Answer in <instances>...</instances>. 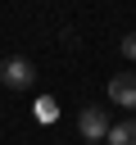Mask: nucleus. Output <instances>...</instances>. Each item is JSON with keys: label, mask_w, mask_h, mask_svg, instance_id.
I'll use <instances>...</instances> for the list:
<instances>
[{"label": "nucleus", "mask_w": 136, "mask_h": 145, "mask_svg": "<svg viewBox=\"0 0 136 145\" xmlns=\"http://www.w3.org/2000/svg\"><path fill=\"white\" fill-rule=\"evenodd\" d=\"M0 82H5L9 91H27V86H36V68H32V59H23V54L0 59Z\"/></svg>", "instance_id": "f257e3e1"}, {"label": "nucleus", "mask_w": 136, "mask_h": 145, "mask_svg": "<svg viewBox=\"0 0 136 145\" xmlns=\"http://www.w3.org/2000/svg\"><path fill=\"white\" fill-rule=\"evenodd\" d=\"M77 131H82L91 145H100V140L109 136V113H104L100 104H86V109L77 113Z\"/></svg>", "instance_id": "f03ea898"}, {"label": "nucleus", "mask_w": 136, "mask_h": 145, "mask_svg": "<svg viewBox=\"0 0 136 145\" xmlns=\"http://www.w3.org/2000/svg\"><path fill=\"white\" fill-rule=\"evenodd\" d=\"M109 100H113L118 109H136V72L109 77Z\"/></svg>", "instance_id": "7ed1b4c3"}, {"label": "nucleus", "mask_w": 136, "mask_h": 145, "mask_svg": "<svg viewBox=\"0 0 136 145\" xmlns=\"http://www.w3.org/2000/svg\"><path fill=\"white\" fill-rule=\"evenodd\" d=\"M109 145H136V118L113 122V127H109Z\"/></svg>", "instance_id": "20e7f679"}, {"label": "nucleus", "mask_w": 136, "mask_h": 145, "mask_svg": "<svg viewBox=\"0 0 136 145\" xmlns=\"http://www.w3.org/2000/svg\"><path fill=\"white\" fill-rule=\"evenodd\" d=\"M36 113H41V118L50 122V118H54V100H41V104H36Z\"/></svg>", "instance_id": "39448f33"}, {"label": "nucleus", "mask_w": 136, "mask_h": 145, "mask_svg": "<svg viewBox=\"0 0 136 145\" xmlns=\"http://www.w3.org/2000/svg\"><path fill=\"white\" fill-rule=\"evenodd\" d=\"M122 54H127V59H136V32H131V36H122Z\"/></svg>", "instance_id": "423d86ee"}, {"label": "nucleus", "mask_w": 136, "mask_h": 145, "mask_svg": "<svg viewBox=\"0 0 136 145\" xmlns=\"http://www.w3.org/2000/svg\"><path fill=\"white\" fill-rule=\"evenodd\" d=\"M86 145H91V140H86Z\"/></svg>", "instance_id": "0eeeda50"}]
</instances>
